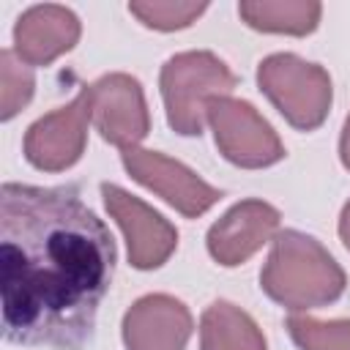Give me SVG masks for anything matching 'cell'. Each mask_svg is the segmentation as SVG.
I'll return each mask as SVG.
<instances>
[{"label": "cell", "mask_w": 350, "mask_h": 350, "mask_svg": "<svg viewBox=\"0 0 350 350\" xmlns=\"http://www.w3.org/2000/svg\"><path fill=\"white\" fill-rule=\"evenodd\" d=\"M115 241L77 186L0 189L3 334L16 345L82 350L115 273Z\"/></svg>", "instance_id": "1"}, {"label": "cell", "mask_w": 350, "mask_h": 350, "mask_svg": "<svg viewBox=\"0 0 350 350\" xmlns=\"http://www.w3.org/2000/svg\"><path fill=\"white\" fill-rule=\"evenodd\" d=\"M260 284L279 306L304 312L334 304L345 293L347 279L320 241L298 230H284L273 238V249L260 271Z\"/></svg>", "instance_id": "2"}, {"label": "cell", "mask_w": 350, "mask_h": 350, "mask_svg": "<svg viewBox=\"0 0 350 350\" xmlns=\"http://www.w3.org/2000/svg\"><path fill=\"white\" fill-rule=\"evenodd\" d=\"M235 74L213 52H180L161 66V98L167 123L180 137H200L208 101L235 88Z\"/></svg>", "instance_id": "3"}, {"label": "cell", "mask_w": 350, "mask_h": 350, "mask_svg": "<svg viewBox=\"0 0 350 350\" xmlns=\"http://www.w3.org/2000/svg\"><path fill=\"white\" fill-rule=\"evenodd\" d=\"M257 85L298 131H314L328 118L334 90L328 71L317 63L290 52L268 55L257 66Z\"/></svg>", "instance_id": "4"}, {"label": "cell", "mask_w": 350, "mask_h": 350, "mask_svg": "<svg viewBox=\"0 0 350 350\" xmlns=\"http://www.w3.org/2000/svg\"><path fill=\"white\" fill-rule=\"evenodd\" d=\"M205 120L211 123L216 148L235 167L260 170L284 159V145L279 134L249 101L219 96L208 101Z\"/></svg>", "instance_id": "5"}, {"label": "cell", "mask_w": 350, "mask_h": 350, "mask_svg": "<svg viewBox=\"0 0 350 350\" xmlns=\"http://www.w3.org/2000/svg\"><path fill=\"white\" fill-rule=\"evenodd\" d=\"M126 172L153 194H159L164 202H170L178 213L186 219H197L205 211H211L219 200L221 191L205 183L197 172H191L186 164L159 153V150H145V148H129L120 150Z\"/></svg>", "instance_id": "6"}, {"label": "cell", "mask_w": 350, "mask_h": 350, "mask_svg": "<svg viewBox=\"0 0 350 350\" xmlns=\"http://www.w3.org/2000/svg\"><path fill=\"white\" fill-rule=\"evenodd\" d=\"M90 120L96 131L120 150L137 148L150 131V115L142 85L129 74H107L85 85Z\"/></svg>", "instance_id": "7"}, {"label": "cell", "mask_w": 350, "mask_h": 350, "mask_svg": "<svg viewBox=\"0 0 350 350\" xmlns=\"http://www.w3.org/2000/svg\"><path fill=\"white\" fill-rule=\"evenodd\" d=\"M101 197L109 216L126 235L129 262L139 271H153L164 265L178 246V230L159 211L115 183H101Z\"/></svg>", "instance_id": "8"}, {"label": "cell", "mask_w": 350, "mask_h": 350, "mask_svg": "<svg viewBox=\"0 0 350 350\" xmlns=\"http://www.w3.org/2000/svg\"><path fill=\"white\" fill-rule=\"evenodd\" d=\"M88 120H90V104L82 88L71 104L38 118L27 129L25 159L41 172H63L74 167L85 153Z\"/></svg>", "instance_id": "9"}, {"label": "cell", "mask_w": 350, "mask_h": 350, "mask_svg": "<svg viewBox=\"0 0 350 350\" xmlns=\"http://www.w3.org/2000/svg\"><path fill=\"white\" fill-rule=\"evenodd\" d=\"M279 230V211L262 200H243L232 205L211 230H208V252L224 265H241L254 252H260Z\"/></svg>", "instance_id": "10"}, {"label": "cell", "mask_w": 350, "mask_h": 350, "mask_svg": "<svg viewBox=\"0 0 350 350\" xmlns=\"http://www.w3.org/2000/svg\"><path fill=\"white\" fill-rule=\"evenodd\" d=\"M191 331L189 306L167 293L139 298L123 317L126 350H186Z\"/></svg>", "instance_id": "11"}, {"label": "cell", "mask_w": 350, "mask_h": 350, "mask_svg": "<svg viewBox=\"0 0 350 350\" xmlns=\"http://www.w3.org/2000/svg\"><path fill=\"white\" fill-rule=\"evenodd\" d=\"M79 19L66 5H33L14 25V52L27 66H49L79 41Z\"/></svg>", "instance_id": "12"}, {"label": "cell", "mask_w": 350, "mask_h": 350, "mask_svg": "<svg viewBox=\"0 0 350 350\" xmlns=\"http://www.w3.org/2000/svg\"><path fill=\"white\" fill-rule=\"evenodd\" d=\"M200 350H268L257 323L230 301H216L200 320Z\"/></svg>", "instance_id": "13"}, {"label": "cell", "mask_w": 350, "mask_h": 350, "mask_svg": "<svg viewBox=\"0 0 350 350\" xmlns=\"http://www.w3.org/2000/svg\"><path fill=\"white\" fill-rule=\"evenodd\" d=\"M238 14L249 27L262 33L309 36L320 22L323 5L314 0H243Z\"/></svg>", "instance_id": "14"}, {"label": "cell", "mask_w": 350, "mask_h": 350, "mask_svg": "<svg viewBox=\"0 0 350 350\" xmlns=\"http://www.w3.org/2000/svg\"><path fill=\"white\" fill-rule=\"evenodd\" d=\"M208 3H175V0H134L129 3V11L153 30L170 33V30H183L194 25L205 14Z\"/></svg>", "instance_id": "15"}, {"label": "cell", "mask_w": 350, "mask_h": 350, "mask_svg": "<svg viewBox=\"0 0 350 350\" xmlns=\"http://www.w3.org/2000/svg\"><path fill=\"white\" fill-rule=\"evenodd\" d=\"M287 331L301 350H350V320L290 317Z\"/></svg>", "instance_id": "16"}, {"label": "cell", "mask_w": 350, "mask_h": 350, "mask_svg": "<svg viewBox=\"0 0 350 350\" xmlns=\"http://www.w3.org/2000/svg\"><path fill=\"white\" fill-rule=\"evenodd\" d=\"M33 71L27 63L16 57V52H0V118L11 120L30 98H33Z\"/></svg>", "instance_id": "17"}, {"label": "cell", "mask_w": 350, "mask_h": 350, "mask_svg": "<svg viewBox=\"0 0 350 350\" xmlns=\"http://www.w3.org/2000/svg\"><path fill=\"white\" fill-rule=\"evenodd\" d=\"M339 159H342L345 170H350V115H347L345 129H342V139H339Z\"/></svg>", "instance_id": "18"}, {"label": "cell", "mask_w": 350, "mask_h": 350, "mask_svg": "<svg viewBox=\"0 0 350 350\" xmlns=\"http://www.w3.org/2000/svg\"><path fill=\"white\" fill-rule=\"evenodd\" d=\"M339 238L350 252V202L342 208V216H339Z\"/></svg>", "instance_id": "19"}]
</instances>
